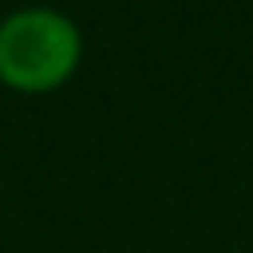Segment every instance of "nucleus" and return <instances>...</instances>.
<instances>
[{
  "instance_id": "obj_1",
  "label": "nucleus",
  "mask_w": 253,
  "mask_h": 253,
  "mask_svg": "<svg viewBox=\"0 0 253 253\" xmlns=\"http://www.w3.org/2000/svg\"><path fill=\"white\" fill-rule=\"evenodd\" d=\"M83 59V36L55 8H20L0 20V83L20 95L63 87Z\"/></svg>"
}]
</instances>
